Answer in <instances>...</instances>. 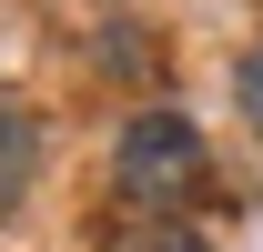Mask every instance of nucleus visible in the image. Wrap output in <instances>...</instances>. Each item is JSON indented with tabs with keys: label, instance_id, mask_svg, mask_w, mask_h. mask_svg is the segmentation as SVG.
<instances>
[{
	"label": "nucleus",
	"instance_id": "7ed1b4c3",
	"mask_svg": "<svg viewBox=\"0 0 263 252\" xmlns=\"http://www.w3.org/2000/svg\"><path fill=\"white\" fill-rule=\"evenodd\" d=\"M111 252H202L182 222H152V212H122V232H111Z\"/></svg>",
	"mask_w": 263,
	"mask_h": 252
},
{
	"label": "nucleus",
	"instance_id": "f03ea898",
	"mask_svg": "<svg viewBox=\"0 0 263 252\" xmlns=\"http://www.w3.org/2000/svg\"><path fill=\"white\" fill-rule=\"evenodd\" d=\"M31 182H41V121L31 111H0V222L31 202Z\"/></svg>",
	"mask_w": 263,
	"mask_h": 252
},
{
	"label": "nucleus",
	"instance_id": "f257e3e1",
	"mask_svg": "<svg viewBox=\"0 0 263 252\" xmlns=\"http://www.w3.org/2000/svg\"><path fill=\"white\" fill-rule=\"evenodd\" d=\"M111 182H122V202H132V212L182 222V202H202V182H213V161H202V131L182 121V111H142V121H122Z\"/></svg>",
	"mask_w": 263,
	"mask_h": 252
},
{
	"label": "nucleus",
	"instance_id": "20e7f679",
	"mask_svg": "<svg viewBox=\"0 0 263 252\" xmlns=\"http://www.w3.org/2000/svg\"><path fill=\"white\" fill-rule=\"evenodd\" d=\"M233 101H243V121L263 131V51H243V61H233Z\"/></svg>",
	"mask_w": 263,
	"mask_h": 252
}]
</instances>
